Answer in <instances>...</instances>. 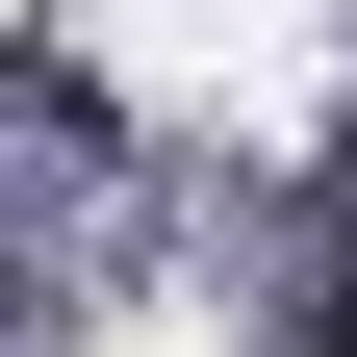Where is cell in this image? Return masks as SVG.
<instances>
[{
	"instance_id": "obj_1",
	"label": "cell",
	"mask_w": 357,
	"mask_h": 357,
	"mask_svg": "<svg viewBox=\"0 0 357 357\" xmlns=\"http://www.w3.org/2000/svg\"><path fill=\"white\" fill-rule=\"evenodd\" d=\"M332 357H357V332H332Z\"/></svg>"
}]
</instances>
